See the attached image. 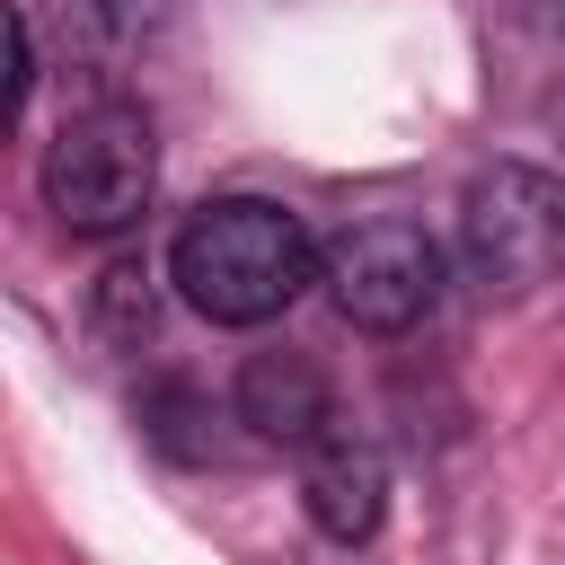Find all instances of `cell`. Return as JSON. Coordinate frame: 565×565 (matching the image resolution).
Returning <instances> with one entry per match:
<instances>
[{
	"instance_id": "6da1fadb",
	"label": "cell",
	"mask_w": 565,
	"mask_h": 565,
	"mask_svg": "<svg viewBox=\"0 0 565 565\" xmlns=\"http://www.w3.org/2000/svg\"><path fill=\"white\" fill-rule=\"evenodd\" d=\"M327 274V247L309 238L300 212L265 203V194H221L203 203L177 247H168V282L185 291V309H203L212 327H265L282 318L309 282Z\"/></svg>"
},
{
	"instance_id": "7a4b0ae2",
	"label": "cell",
	"mask_w": 565,
	"mask_h": 565,
	"mask_svg": "<svg viewBox=\"0 0 565 565\" xmlns=\"http://www.w3.org/2000/svg\"><path fill=\"white\" fill-rule=\"evenodd\" d=\"M150 185H159V141H150V115L124 106V97H97L79 106L53 141H44V203L62 230L79 238H115L150 212Z\"/></svg>"
},
{
	"instance_id": "3957f363",
	"label": "cell",
	"mask_w": 565,
	"mask_h": 565,
	"mask_svg": "<svg viewBox=\"0 0 565 565\" xmlns=\"http://www.w3.org/2000/svg\"><path fill=\"white\" fill-rule=\"evenodd\" d=\"M459 256L503 300L556 282L565 274V185L547 168H521V159L477 168L459 194Z\"/></svg>"
},
{
	"instance_id": "277c9868",
	"label": "cell",
	"mask_w": 565,
	"mask_h": 565,
	"mask_svg": "<svg viewBox=\"0 0 565 565\" xmlns=\"http://www.w3.org/2000/svg\"><path fill=\"white\" fill-rule=\"evenodd\" d=\"M335 309L362 327V335H397L415 318H433L441 300V247L415 230V221H353L327 238V274Z\"/></svg>"
},
{
	"instance_id": "5b68a950",
	"label": "cell",
	"mask_w": 565,
	"mask_h": 565,
	"mask_svg": "<svg viewBox=\"0 0 565 565\" xmlns=\"http://www.w3.org/2000/svg\"><path fill=\"white\" fill-rule=\"evenodd\" d=\"M238 424H256L282 450H318V441H335V388H327V371L309 353H282V344L247 353V371H238Z\"/></svg>"
},
{
	"instance_id": "8992f818",
	"label": "cell",
	"mask_w": 565,
	"mask_h": 565,
	"mask_svg": "<svg viewBox=\"0 0 565 565\" xmlns=\"http://www.w3.org/2000/svg\"><path fill=\"white\" fill-rule=\"evenodd\" d=\"M300 503H309V521H318L335 547H362V539L380 530V512H388V468H380V450H362L353 433L300 450Z\"/></svg>"
},
{
	"instance_id": "52a82bcc",
	"label": "cell",
	"mask_w": 565,
	"mask_h": 565,
	"mask_svg": "<svg viewBox=\"0 0 565 565\" xmlns=\"http://www.w3.org/2000/svg\"><path fill=\"white\" fill-rule=\"evenodd\" d=\"M150 318H159V300H150V265H106L97 274V335L106 344H141L150 335Z\"/></svg>"
}]
</instances>
